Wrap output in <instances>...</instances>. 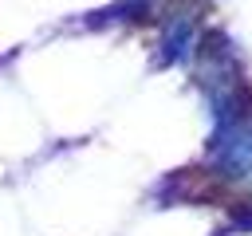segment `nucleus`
I'll use <instances>...</instances> for the list:
<instances>
[]
</instances>
